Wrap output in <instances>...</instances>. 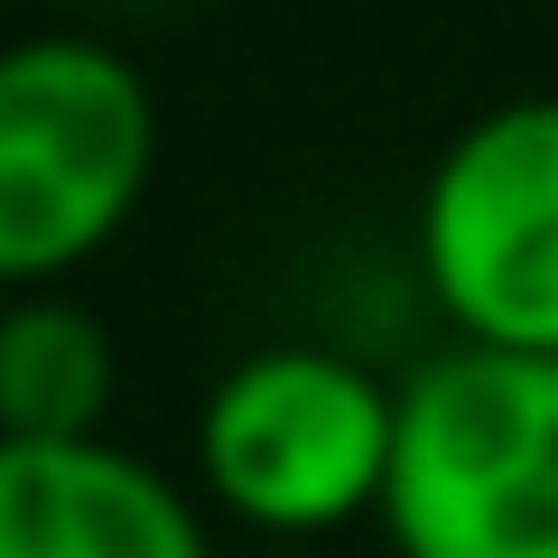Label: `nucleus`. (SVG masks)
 Returning a JSON list of instances; mask_svg holds the SVG:
<instances>
[{"label": "nucleus", "instance_id": "nucleus-3", "mask_svg": "<svg viewBox=\"0 0 558 558\" xmlns=\"http://www.w3.org/2000/svg\"><path fill=\"white\" fill-rule=\"evenodd\" d=\"M400 381L344 344H252L196 410V494L270 549H307L381 512Z\"/></svg>", "mask_w": 558, "mask_h": 558}, {"label": "nucleus", "instance_id": "nucleus-8", "mask_svg": "<svg viewBox=\"0 0 558 558\" xmlns=\"http://www.w3.org/2000/svg\"><path fill=\"white\" fill-rule=\"evenodd\" d=\"M260 558H307V549H260Z\"/></svg>", "mask_w": 558, "mask_h": 558}, {"label": "nucleus", "instance_id": "nucleus-4", "mask_svg": "<svg viewBox=\"0 0 558 558\" xmlns=\"http://www.w3.org/2000/svg\"><path fill=\"white\" fill-rule=\"evenodd\" d=\"M418 289L457 344L558 354V94L475 112L418 186Z\"/></svg>", "mask_w": 558, "mask_h": 558}, {"label": "nucleus", "instance_id": "nucleus-6", "mask_svg": "<svg viewBox=\"0 0 558 558\" xmlns=\"http://www.w3.org/2000/svg\"><path fill=\"white\" fill-rule=\"evenodd\" d=\"M112 391L121 344L65 279L0 289V438H94Z\"/></svg>", "mask_w": 558, "mask_h": 558}, {"label": "nucleus", "instance_id": "nucleus-2", "mask_svg": "<svg viewBox=\"0 0 558 558\" xmlns=\"http://www.w3.org/2000/svg\"><path fill=\"white\" fill-rule=\"evenodd\" d=\"M159 178V94L121 47L38 28L0 47V289L75 279Z\"/></svg>", "mask_w": 558, "mask_h": 558}, {"label": "nucleus", "instance_id": "nucleus-7", "mask_svg": "<svg viewBox=\"0 0 558 558\" xmlns=\"http://www.w3.org/2000/svg\"><path fill=\"white\" fill-rule=\"evenodd\" d=\"M112 10H159V0H112Z\"/></svg>", "mask_w": 558, "mask_h": 558}, {"label": "nucleus", "instance_id": "nucleus-1", "mask_svg": "<svg viewBox=\"0 0 558 558\" xmlns=\"http://www.w3.org/2000/svg\"><path fill=\"white\" fill-rule=\"evenodd\" d=\"M391 558H558V354L447 344L400 381Z\"/></svg>", "mask_w": 558, "mask_h": 558}, {"label": "nucleus", "instance_id": "nucleus-5", "mask_svg": "<svg viewBox=\"0 0 558 558\" xmlns=\"http://www.w3.org/2000/svg\"><path fill=\"white\" fill-rule=\"evenodd\" d=\"M0 558H215L196 484L94 438H0Z\"/></svg>", "mask_w": 558, "mask_h": 558}]
</instances>
